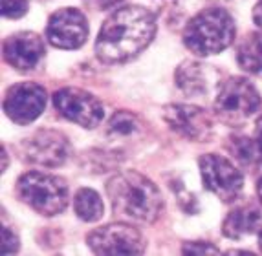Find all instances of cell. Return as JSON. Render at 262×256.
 <instances>
[{
  "instance_id": "6",
  "label": "cell",
  "mask_w": 262,
  "mask_h": 256,
  "mask_svg": "<svg viewBox=\"0 0 262 256\" xmlns=\"http://www.w3.org/2000/svg\"><path fill=\"white\" fill-rule=\"evenodd\" d=\"M18 154L20 159L30 165L57 169L70 159L72 143L62 132L42 128L22 139L18 143Z\"/></svg>"
},
{
  "instance_id": "11",
  "label": "cell",
  "mask_w": 262,
  "mask_h": 256,
  "mask_svg": "<svg viewBox=\"0 0 262 256\" xmlns=\"http://www.w3.org/2000/svg\"><path fill=\"white\" fill-rule=\"evenodd\" d=\"M163 119L176 134L192 143H207L213 137V118L196 104H167Z\"/></svg>"
},
{
  "instance_id": "20",
  "label": "cell",
  "mask_w": 262,
  "mask_h": 256,
  "mask_svg": "<svg viewBox=\"0 0 262 256\" xmlns=\"http://www.w3.org/2000/svg\"><path fill=\"white\" fill-rule=\"evenodd\" d=\"M28 0H2V15L4 18H20L28 13Z\"/></svg>"
},
{
  "instance_id": "12",
  "label": "cell",
  "mask_w": 262,
  "mask_h": 256,
  "mask_svg": "<svg viewBox=\"0 0 262 256\" xmlns=\"http://www.w3.org/2000/svg\"><path fill=\"white\" fill-rule=\"evenodd\" d=\"M48 94L37 83H17L4 96V112L17 125H30L40 118L46 108Z\"/></svg>"
},
{
  "instance_id": "9",
  "label": "cell",
  "mask_w": 262,
  "mask_h": 256,
  "mask_svg": "<svg viewBox=\"0 0 262 256\" xmlns=\"http://www.w3.org/2000/svg\"><path fill=\"white\" fill-rule=\"evenodd\" d=\"M96 254H141L147 247L145 236L128 223H108L94 229L86 238Z\"/></svg>"
},
{
  "instance_id": "13",
  "label": "cell",
  "mask_w": 262,
  "mask_h": 256,
  "mask_svg": "<svg viewBox=\"0 0 262 256\" xmlns=\"http://www.w3.org/2000/svg\"><path fill=\"white\" fill-rule=\"evenodd\" d=\"M2 55L4 61L18 72H35L46 57V46L40 35L33 31H18L4 39Z\"/></svg>"
},
{
  "instance_id": "15",
  "label": "cell",
  "mask_w": 262,
  "mask_h": 256,
  "mask_svg": "<svg viewBox=\"0 0 262 256\" xmlns=\"http://www.w3.org/2000/svg\"><path fill=\"white\" fill-rule=\"evenodd\" d=\"M262 227L260 207L253 201L236 205L231 208L222 222V235L229 240H241L257 232Z\"/></svg>"
},
{
  "instance_id": "21",
  "label": "cell",
  "mask_w": 262,
  "mask_h": 256,
  "mask_svg": "<svg viewBox=\"0 0 262 256\" xmlns=\"http://www.w3.org/2000/svg\"><path fill=\"white\" fill-rule=\"evenodd\" d=\"M20 247V240L13 229H9L6 223H2V252L4 254H15Z\"/></svg>"
},
{
  "instance_id": "28",
  "label": "cell",
  "mask_w": 262,
  "mask_h": 256,
  "mask_svg": "<svg viewBox=\"0 0 262 256\" xmlns=\"http://www.w3.org/2000/svg\"><path fill=\"white\" fill-rule=\"evenodd\" d=\"M258 247H260V251H262V230H260V235H258Z\"/></svg>"
},
{
  "instance_id": "10",
  "label": "cell",
  "mask_w": 262,
  "mask_h": 256,
  "mask_svg": "<svg viewBox=\"0 0 262 256\" xmlns=\"http://www.w3.org/2000/svg\"><path fill=\"white\" fill-rule=\"evenodd\" d=\"M88 18L77 8H62L50 17L46 24V39L53 48L77 50L88 39Z\"/></svg>"
},
{
  "instance_id": "26",
  "label": "cell",
  "mask_w": 262,
  "mask_h": 256,
  "mask_svg": "<svg viewBox=\"0 0 262 256\" xmlns=\"http://www.w3.org/2000/svg\"><path fill=\"white\" fill-rule=\"evenodd\" d=\"M257 196H258V203L262 205V178L257 183Z\"/></svg>"
},
{
  "instance_id": "16",
  "label": "cell",
  "mask_w": 262,
  "mask_h": 256,
  "mask_svg": "<svg viewBox=\"0 0 262 256\" xmlns=\"http://www.w3.org/2000/svg\"><path fill=\"white\" fill-rule=\"evenodd\" d=\"M105 135L114 145L130 143L138 141L143 135V123L138 115L127 110H118L112 118L108 119L105 128Z\"/></svg>"
},
{
  "instance_id": "8",
  "label": "cell",
  "mask_w": 262,
  "mask_h": 256,
  "mask_svg": "<svg viewBox=\"0 0 262 256\" xmlns=\"http://www.w3.org/2000/svg\"><path fill=\"white\" fill-rule=\"evenodd\" d=\"M53 106L66 121L94 130L105 118V108L101 101L90 91L81 88H61L53 94Z\"/></svg>"
},
{
  "instance_id": "27",
  "label": "cell",
  "mask_w": 262,
  "mask_h": 256,
  "mask_svg": "<svg viewBox=\"0 0 262 256\" xmlns=\"http://www.w3.org/2000/svg\"><path fill=\"white\" fill-rule=\"evenodd\" d=\"M227 254H251L249 251H227Z\"/></svg>"
},
{
  "instance_id": "4",
  "label": "cell",
  "mask_w": 262,
  "mask_h": 256,
  "mask_svg": "<svg viewBox=\"0 0 262 256\" xmlns=\"http://www.w3.org/2000/svg\"><path fill=\"white\" fill-rule=\"evenodd\" d=\"M17 198L42 216L61 214L70 203V189L61 176L48 172H26L15 185Z\"/></svg>"
},
{
  "instance_id": "17",
  "label": "cell",
  "mask_w": 262,
  "mask_h": 256,
  "mask_svg": "<svg viewBox=\"0 0 262 256\" xmlns=\"http://www.w3.org/2000/svg\"><path fill=\"white\" fill-rule=\"evenodd\" d=\"M236 62L246 74L262 77V31L248 33L238 42Z\"/></svg>"
},
{
  "instance_id": "2",
  "label": "cell",
  "mask_w": 262,
  "mask_h": 256,
  "mask_svg": "<svg viewBox=\"0 0 262 256\" xmlns=\"http://www.w3.org/2000/svg\"><path fill=\"white\" fill-rule=\"evenodd\" d=\"M106 194L114 213L134 222L150 223L162 214V192L147 176L136 170L112 176L106 181Z\"/></svg>"
},
{
  "instance_id": "25",
  "label": "cell",
  "mask_w": 262,
  "mask_h": 256,
  "mask_svg": "<svg viewBox=\"0 0 262 256\" xmlns=\"http://www.w3.org/2000/svg\"><path fill=\"white\" fill-rule=\"evenodd\" d=\"M8 170V152H6V147H2V172Z\"/></svg>"
},
{
  "instance_id": "5",
  "label": "cell",
  "mask_w": 262,
  "mask_h": 256,
  "mask_svg": "<svg viewBox=\"0 0 262 256\" xmlns=\"http://www.w3.org/2000/svg\"><path fill=\"white\" fill-rule=\"evenodd\" d=\"M262 97L255 84L246 77H231L216 88L213 110L219 121L241 126L260 110Z\"/></svg>"
},
{
  "instance_id": "24",
  "label": "cell",
  "mask_w": 262,
  "mask_h": 256,
  "mask_svg": "<svg viewBox=\"0 0 262 256\" xmlns=\"http://www.w3.org/2000/svg\"><path fill=\"white\" fill-rule=\"evenodd\" d=\"M255 141H257V145L262 150V115L257 119V123H255Z\"/></svg>"
},
{
  "instance_id": "7",
  "label": "cell",
  "mask_w": 262,
  "mask_h": 256,
  "mask_svg": "<svg viewBox=\"0 0 262 256\" xmlns=\"http://www.w3.org/2000/svg\"><path fill=\"white\" fill-rule=\"evenodd\" d=\"M202 181L224 203H233L244 187V176L233 161L219 154H204L198 159Z\"/></svg>"
},
{
  "instance_id": "14",
  "label": "cell",
  "mask_w": 262,
  "mask_h": 256,
  "mask_svg": "<svg viewBox=\"0 0 262 256\" xmlns=\"http://www.w3.org/2000/svg\"><path fill=\"white\" fill-rule=\"evenodd\" d=\"M176 86L189 97H206L216 86V74L213 66L200 61H184L176 68Z\"/></svg>"
},
{
  "instance_id": "18",
  "label": "cell",
  "mask_w": 262,
  "mask_h": 256,
  "mask_svg": "<svg viewBox=\"0 0 262 256\" xmlns=\"http://www.w3.org/2000/svg\"><path fill=\"white\" fill-rule=\"evenodd\" d=\"M227 152L231 154L233 159L244 169H255L260 165L262 150L255 139H249L248 135H229L226 139Z\"/></svg>"
},
{
  "instance_id": "3",
  "label": "cell",
  "mask_w": 262,
  "mask_h": 256,
  "mask_svg": "<svg viewBox=\"0 0 262 256\" xmlns=\"http://www.w3.org/2000/svg\"><path fill=\"white\" fill-rule=\"evenodd\" d=\"M235 18L224 8H207L185 24L184 44L198 57H209L229 48L235 40Z\"/></svg>"
},
{
  "instance_id": "23",
  "label": "cell",
  "mask_w": 262,
  "mask_h": 256,
  "mask_svg": "<svg viewBox=\"0 0 262 256\" xmlns=\"http://www.w3.org/2000/svg\"><path fill=\"white\" fill-rule=\"evenodd\" d=\"M253 22L257 24V28L262 31V0H258L253 8Z\"/></svg>"
},
{
  "instance_id": "22",
  "label": "cell",
  "mask_w": 262,
  "mask_h": 256,
  "mask_svg": "<svg viewBox=\"0 0 262 256\" xmlns=\"http://www.w3.org/2000/svg\"><path fill=\"white\" fill-rule=\"evenodd\" d=\"M184 254H219V249L214 247L213 243L209 242H185L184 247H182Z\"/></svg>"
},
{
  "instance_id": "19",
  "label": "cell",
  "mask_w": 262,
  "mask_h": 256,
  "mask_svg": "<svg viewBox=\"0 0 262 256\" xmlns=\"http://www.w3.org/2000/svg\"><path fill=\"white\" fill-rule=\"evenodd\" d=\"M74 211L83 222H97L105 213V205L101 196L94 189H79L74 196Z\"/></svg>"
},
{
  "instance_id": "1",
  "label": "cell",
  "mask_w": 262,
  "mask_h": 256,
  "mask_svg": "<svg viewBox=\"0 0 262 256\" xmlns=\"http://www.w3.org/2000/svg\"><path fill=\"white\" fill-rule=\"evenodd\" d=\"M158 30L156 17L143 6H123L116 9L99 30L96 53L106 64H121L140 55Z\"/></svg>"
}]
</instances>
